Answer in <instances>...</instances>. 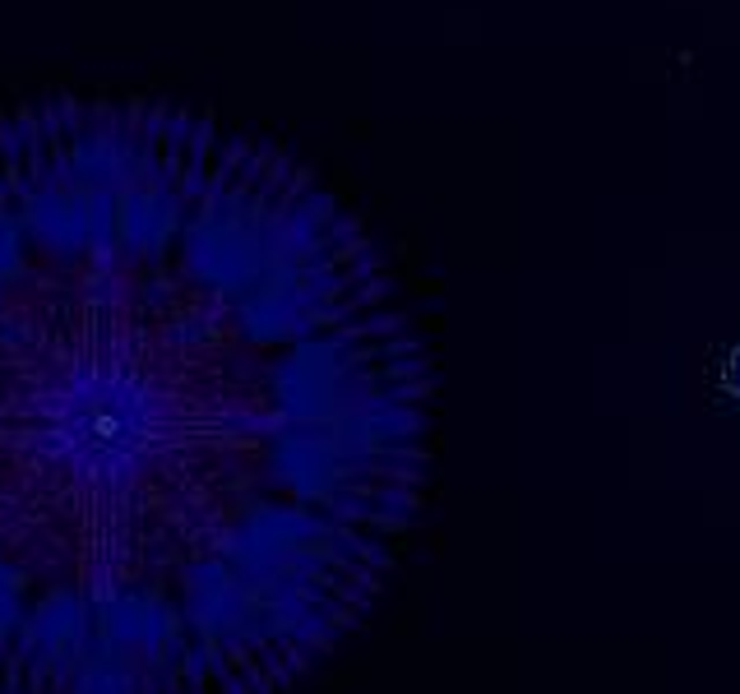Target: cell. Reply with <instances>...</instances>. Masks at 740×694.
I'll return each mask as SVG.
<instances>
[{
	"label": "cell",
	"mask_w": 740,
	"mask_h": 694,
	"mask_svg": "<svg viewBox=\"0 0 740 694\" xmlns=\"http://www.w3.org/2000/svg\"><path fill=\"white\" fill-rule=\"evenodd\" d=\"M421 347L347 208L158 103L0 121V694H287L426 481Z\"/></svg>",
	"instance_id": "cell-1"
}]
</instances>
